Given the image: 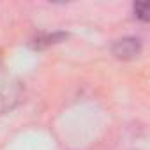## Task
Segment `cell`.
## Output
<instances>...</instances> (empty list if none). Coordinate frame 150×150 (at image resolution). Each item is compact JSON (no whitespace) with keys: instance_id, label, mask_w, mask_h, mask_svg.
<instances>
[{"instance_id":"1","label":"cell","mask_w":150,"mask_h":150,"mask_svg":"<svg viewBox=\"0 0 150 150\" xmlns=\"http://www.w3.org/2000/svg\"><path fill=\"white\" fill-rule=\"evenodd\" d=\"M143 51V44L138 37H124L113 42L111 53L118 58V60H134L141 55Z\"/></svg>"},{"instance_id":"2","label":"cell","mask_w":150,"mask_h":150,"mask_svg":"<svg viewBox=\"0 0 150 150\" xmlns=\"http://www.w3.org/2000/svg\"><path fill=\"white\" fill-rule=\"evenodd\" d=\"M67 39V34L65 32H46V34H39L34 41H32V48L34 50H44V48H50L53 44H58L62 41Z\"/></svg>"},{"instance_id":"3","label":"cell","mask_w":150,"mask_h":150,"mask_svg":"<svg viewBox=\"0 0 150 150\" xmlns=\"http://www.w3.org/2000/svg\"><path fill=\"white\" fill-rule=\"evenodd\" d=\"M132 9H134V14H136V18L138 20H141L143 23H146L148 21V4L146 2H136L134 6H132Z\"/></svg>"}]
</instances>
